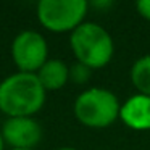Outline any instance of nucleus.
<instances>
[{
  "mask_svg": "<svg viewBox=\"0 0 150 150\" xmlns=\"http://www.w3.org/2000/svg\"><path fill=\"white\" fill-rule=\"evenodd\" d=\"M45 97V89L34 73L16 71L0 82V111L8 118L34 116Z\"/></svg>",
  "mask_w": 150,
  "mask_h": 150,
  "instance_id": "nucleus-1",
  "label": "nucleus"
},
{
  "mask_svg": "<svg viewBox=\"0 0 150 150\" xmlns=\"http://www.w3.org/2000/svg\"><path fill=\"white\" fill-rule=\"evenodd\" d=\"M69 47L76 57V62L98 69L111 62L115 44L110 33L94 21H84L69 36Z\"/></svg>",
  "mask_w": 150,
  "mask_h": 150,
  "instance_id": "nucleus-2",
  "label": "nucleus"
},
{
  "mask_svg": "<svg viewBox=\"0 0 150 150\" xmlns=\"http://www.w3.org/2000/svg\"><path fill=\"white\" fill-rule=\"evenodd\" d=\"M121 103L105 87H89L76 97L73 113L81 124L92 129H103L120 120Z\"/></svg>",
  "mask_w": 150,
  "mask_h": 150,
  "instance_id": "nucleus-3",
  "label": "nucleus"
},
{
  "mask_svg": "<svg viewBox=\"0 0 150 150\" xmlns=\"http://www.w3.org/2000/svg\"><path fill=\"white\" fill-rule=\"evenodd\" d=\"M86 0H40L36 7L39 23L50 33H73L86 21Z\"/></svg>",
  "mask_w": 150,
  "mask_h": 150,
  "instance_id": "nucleus-4",
  "label": "nucleus"
},
{
  "mask_svg": "<svg viewBox=\"0 0 150 150\" xmlns=\"http://www.w3.org/2000/svg\"><path fill=\"white\" fill-rule=\"evenodd\" d=\"M11 58L18 71L36 74L49 60V44L45 37L33 29L18 33L11 42Z\"/></svg>",
  "mask_w": 150,
  "mask_h": 150,
  "instance_id": "nucleus-5",
  "label": "nucleus"
},
{
  "mask_svg": "<svg viewBox=\"0 0 150 150\" xmlns=\"http://www.w3.org/2000/svg\"><path fill=\"white\" fill-rule=\"evenodd\" d=\"M2 137L10 149L36 150L42 139V127L33 116L7 118L2 124Z\"/></svg>",
  "mask_w": 150,
  "mask_h": 150,
  "instance_id": "nucleus-6",
  "label": "nucleus"
},
{
  "mask_svg": "<svg viewBox=\"0 0 150 150\" xmlns=\"http://www.w3.org/2000/svg\"><path fill=\"white\" fill-rule=\"evenodd\" d=\"M120 120L136 131H150V97L136 94L121 103Z\"/></svg>",
  "mask_w": 150,
  "mask_h": 150,
  "instance_id": "nucleus-7",
  "label": "nucleus"
},
{
  "mask_svg": "<svg viewBox=\"0 0 150 150\" xmlns=\"http://www.w3.org/2000/svg\"><path fill=\"white\" fill-rule=\"evenodd\" d=\"M36 76L39 78L45 92L60 91L69 81V65L58 58H49L36 73Z\"/></svg>",
  "mask_w": 150,
  "mask_h": 150,
  "instance_id": "nucleus-8",
  "label": "nucleus"
},
{
  "mask_svg": "<svg viewBox=\"0 0 150 150\" xmlns=\"http://www.w3.org/2000/svg\"><path fill=\"white\" fill-rule=\"evenodd\" d=\"M131 82L137 89V94L150 97V55L137 58L131 66Z\"/></svg>",
  "mask_w": 150,
  "mask_h": 150,
  "instance_id": "nucleus-9",
  "label": "nucleus"
},
{
  "mask_svg": "<svg viewBox=\"0 0 150 150\" xmlns=\"http://www.w3.org/2000/svg\"><path fill=\"white\" fill-rule=\"evenodd\" d=\"M94 69H91L89 66L82 65L79 62H74L69 66V81L76 82V84H86L91 79V74Z\"/></svg>",
  "mask_w": 150,
  "mask_h": 150,
  "instance_id": "nucleus-10",
  "label": "nucleus"
},
{
  "mask_svg": "<svg viewBox=\"0 0 150 150\" xmlns=\"http://www.w3.org/2000/svg\"><path fill=\"white\" fill-rule=\"evenodd\" d=\"M136 8L142 18L150 21V0H139L136 4Z\"/></svg>",
  "mask_w": 150,
  "mask_h": 150,
  "instance_id": "nucleus-11",
  "label": "nucleus"
},
{
  "mask_svg": "<svg viewBox=\"0 0 150 150\" xmlns=\"http://www.w3.org/2000/svg\"><path fill=\"white\" fill-rule=\"evenodd\" d=\"M55 150H78V149H74V147H58Z\"/></svg>",
  "mask_w": 150,
  "mask_h": 150,
  "instance_id": "nucleus-12",
  "label": "nucleus"
},
{
  "mask_svg": "<svg viewBox=\"0 0 150 150\" xmlns=\"http://www.w3.org/2000/svg\"><path fill=\"white\" fill-rule=\"evenodd\" d=\"M5 142H4V137H2V132H0V150H4Z\"/></svg>",
  "mask_w": 150,
  "mask_h": 150,
  "instance_id": "nucleus-13",
  "label": "nucleus"
},
{
  "mask_svg": "<svg viewBox=\"0 0 150 150\" xmlns=\"http://www.w3.org/2000/svg\"><path fill=\"white\" fill-rule=\"evenodd\" d=\"M8 150H23V149H8Z\"/></svg>",
  "mask_w": 150,
  "mask_h": 150,
  "instance_id": "nucleus-14",
  "label": "nucleus"
}]
</instances>
